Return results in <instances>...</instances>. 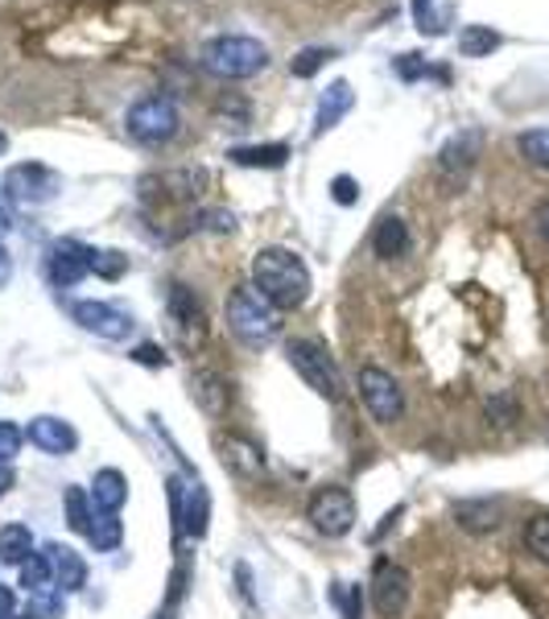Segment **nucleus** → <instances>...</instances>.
<instances>
[{
  "label": "nucleus",
  "mask_w": 549,
  "mask_h": 619,
  "mask_svg": "<svg viewBox=\"0 0 549 619\" xmlns=\"http://www.w3.org/2000/svg\"><path fill=\"white\" fill-rule=\"evenodd\" d=\"M13 463H0V495L9 492V488H13Z\"/></svg>",
  "instance_id": "c03bdc74"
},
{
  "label": "nucleus",
  "mask_w": 549,
  "mask_h": 619,
  "mask_svg": "<svg viewBox=\"0 0 549 619\" xmlns=\"http://www.w3.org/2000/svg\"><path fill=\"white\" fill-rule=\"evenodd\" d=\"M331 198H335L339 207H352L355 198H360V186H355L352 174H339L335 183H331Z\"/></svg>",
  "instance_id": "f704fd0d"
},
{
  "label": "nucleus",
  "mask_w": 549,
  "mask_h": 619,
  "mask_svg": "<svg viewBox=\"0 0 549 619\" xmlns=\"http://www.w3.org/2000/svg\"><path fill=\"white\" fill-rule=\"evenodd\" d=\"M215 451H219V463L239 479H261L265 475V451H261V442H253L248 434H219L215 438Z\"/></svg>",
  "instance_id": "4468645a"
},
{
  "label": "nucleus",
  "mask_w": 549,
  "mask_h": 619,
  "mask_svg": "<svg viewBox=\"0 0 549 619\" xmlns=\"http://www.w3.org/2000/svg\"><path fill=\"white\" fill-rule=\"evenodd\" d=\"M9 154V137H4V132H0V157Z\"/></svg>",
  "instance_id": "a18cd8bd"
},
{
  "label": "nucleus",
  "mask_w": 549,
  "mask_h": 619,
  "mask_svg": "<svg viewBox=\"0 0 549 619\" xmlns=\"http://www.w3.org/2000/svg\"><path fill=\"white\" fill-rule=\"evenodd\" d=\"M479 145H483V137H479L476 128H467V132L451 137V141L442 145V154H438V169H442L447 178H459V183H463L467 174H471V166H476Z\"/></svg>",
  "instance_id": "f3484780"
},
{
  "label": "nucleus",
  "mask_w": 549,
  "mask_h": 619,
  "mask_svg": "<svg viewBox=\"0 0 549 619\" xmlns=\"http://www.w3.org/2000/svg\"><path fill=\"white\" fill-rule=\"evenodd\" d=\"M533 224H537V232H541V239L549 244V198L541 203V207H537V219H533Z\"/></svg>",
  "instance_id": "37998d69"
},
{
  "label": "nucleus",
  "mask_w": 549,
  "mask_h": 619,
  "mask_svg": "<svg viewBox=\"0 0 549 619\" xmlns=\"http://www.w3.org/2000/svg\"><path fill=\"white\" fill-rule=\"evenodd\" d=\"M91 273L104 277V282H116V277H125L128 273V256L112 253V248H96V253H91Z\"/></svg>",
  "instance_id": "473e14b6"
},
{
  "label": "nucleus",
  "mask_w": 549,
  "mask_h": 619,
  "mask_svg": "<svg viewBox=\"0 0 549 619\" xmlns=\"http://www.w3.org/2000/svg\"><path fill=\"white\" fill-rule=\"evenodd\" d=\"M71 323L79 331L96 338H108V343H125L133 335V314L112 302H104V297H84V302H71Z\"/></svg>",
  "instance_id": "1a4fd4ad"
},
{
  "label": "nucleus",
  "mask_w": 549,
  "mask_h": 619,
  "mask_svg": "<svg viewBox=\"0 0 549 619\" xmlns=\"http://www.w3.org/2000/svg\"><path fill=\"white\" fill-rule=\"evenodd\" d=\"M355 495L347 488H339V483H326L318 492L311 495V504H306V521L314 524V533L323 537H347L355 529Z\"/></svg>",
  "instance_id": "6e6552de"
},
{
  "label": "nucleus",
  "mask_w": 549,
  "mask_h": 619,
  "mask_svg": "<svg viewBox=\"0 0 549 619\" xmlns=\"http://www.w3.org/2000/svg\"><path fill=\"white\" fill-rule=\"evenodd\" d=\"M62 508H67V524H71L75 533L87 537V529H91V517H96L91 492H87V488H67V492H62Z\"/></svg>",
  "instance_id": "bb28decb"
},
{
  "label": "nucleus",
  "mask_w": 549,
  "mask_h": 619,
  "mask_svg": "<svg viewBox=\"0 0 549 619\" xmlns=\"http://www.w3.org/2000/svg\"><path fill=\"white\" fill-rule=\"evenodd\" d=\"M26 442H29V446H38L42 454H55V459H62V454H71L75 446H79V434H75L71 422H62V417H50V413H42V417H33V422L26 425Z\"/></svg>",
  "instance_id": "2eb2a0df"
},
{
  "label": "nucleus",
  "mask_w": 549,
  "mask_h": 619,
  "mask_svg": "<svg viewBox=\"0 0 549 619\" xmlns=\"http://www.w3.org/2000/svg\"><path fill=\"white\" fill-rule=\"evenodd\" d=\"M87 541L96 546V553H112L120 541H125V524H120V512H99L91 517V529H87Z\"/></svg>",
  "instance_id": "393cba45"
},
{
  "label": "nucleus",
  "mask_w": 549,
  "mask_h": 619,
  "mask_svg": "<svg viewBox=\"0 0 549 619\" xmlns=\"http://www.w3.org/2000/svg\"><path fill=\"white\" fill-rule=\"evenodd\" d=\"M525 549L533 562L549 566V512H537L525 521Z\"/></svg>",
  "instance_id": "c85d7f7f"
},
{
  "label": "nucleus",
  "mask_w": 549,
  "mask_h": 619,
  "mask_svg": "<svg viewBox=\"0 0 549 619\" xmlns=\"http://www.w3.org/2000/svg\"><path fill=\"white\" fill-rule=\"evenodd\" d=\"M38 549H33V533H29V524H0V562L4 566H21L26 558H33Z\"/></svg>",
  "instance_id": "b1692460"
},
{
  "label": "nucleus",
  "mask_w": 549,
  "mask_h": 619,
  "mask_svg": "<svg viewBox=\"0 0 549 619\" xmlns=\"http://www.w3.org/2000/svg\"><path fill=\"white\" fill-rule=\"evenodd\" d=\"M166 318H169V331L174 338L183 343L186 352H198L203 343H207V314L198 306V297L186 289V285H169L166 289Z\"/></svg>",
  "instance_id": "9d476101"
},
{
  "label": "nucleus",
  "mask_w": 549,
  "mask_h": 619,
  "mask_svg": "<svg viewBox=\"0 0 549 619\" xmlns=\"http://www.w3.org/2000/svg\"><path fill=\"white\" fill-rule=\"evenodd\" d=\"M4 227H9V215H4V212H0V232H4Z\"/></svg>",
  "instance_id": "49530a36"
},
{
  "label": "nucleus",
  "mask_w": 549,
  "mask_h": 619,
  "mask_svg": "<svg viewBox=\"0 0 549 619\" xmlns=\"http://www.w3.org/2000/svg\"><path fill=\"white\" fill-rule=\"evenodd\" d=\"M198 227H207V232H232V227H236V215L232 212H203L198 215Z\"/></svg>",
  "instance_id": "4c0bfd02"
},
{
  "label": "nucleus",
  "mask_w": 549,
  "mask_h": 619,
  "mask_svg": "<svg viewBox=\"0 0 549 619\" xmlns=\"http://www.w3.org/2000/svg\"><path fill=\"white\" fill-rule=\"evenodd\" d=\"M91 504H96L99 512H120V508L128 504L125 471H116V466H104V471H96V479H91Z\"/></svg>",
  "instance_id": "412c9836"
},
{
  "label": "nucleus",
  "mask_w": 549,
  "mask_h": 619,
  "mask_svg": "<svg viewBox=\"0 0 549 619\" xmlns=\"http://www.w3.org/2000/svg\"><path fill=\"white\" fill-rule=\"evenodd\" d=\"M9 277H13V256H9V248L0 244V289L9 285Z\"/></svg>",
  "instance_id": "79ce46f5"
},
{
  "label": "nucleus",
  "mask_w": 549,
  "mask_h": 619,
  "mask_svg": "<svg viewBox=\"0 0 549 619\" xmlns=\"http://www.w3.org/2000/svg\"><path fill=\"white\" fill-rule=\"evenodd\" d=\"M46 558H50V574H55V587L62 595L84 591L87 587V562L84 553H75L71 546H46Z\"/></svg>",
  "instance_id": "a211bd4d"
},
{
  "label": "nucleus",
  "mask_w": 549,
  "mask_h": 619,
  "mask_svg": "<svg viewBox=\"0 0 549 619\" xmlns=\"http://www.w3.org/2000/svg\"><path fill=\"white\" fill-rule=\"evenodd\" d=\"M367 591H372V607H376V616L396 619V616H405L409 595H413V578H409L405 566L376 562V570H372V582H367Z\"/></svg>",
  "instance_id": "f8f14e48"
},
{
  "label": "nucleus",
  "mask_w": 549,
  "mask_h": 619,
  "mask_svg": "<svg viewBox=\"0 0 549 619\" xmlns=\"http://www.w3.org/2000/svg\"><path fill=\"white\" fill-rule=\"evenodd\" d=\"M227 161L244 169H282L290 161V145H236L227 149Z\"/></svg>",
  "instance_id": "5701e85b"
},
{
  "label": "nucleus",
  "mask_w": 549,
  "mask_h": 619,
  "mask_svg": "<svg viewBox=\"0 0 549 619\" xmlns=\"http://www.w3.org/2000/svg\"><path fill=\"white\" fill-rule=\"evenodd\" d=\"M183 128V112L169 96H145L137 99L125 116V132L145 149H157V145H169Z\"/></svg>",
  "instance_id": "20e7f679"
},
{
  "label": "nucleus",
  "mask_w": 549,
  "mask_h": 619,
  "mask_svg": "<svg viewBox=\"0 0 549 619\" xmlns=\"http://www.w3.org/2000/svg\"><path fill=\"white\" fill-rule=\"evenodd\" d=\"M0 195L9 198L13 207H21V212H38V207H46V203H55L62 195V174H55L42 161H21V166L4 174Z\"/></svg>",
  "instance_id": "39448f33"
},
{
  "label": "nucleus",
  "mask_w": 549,
  "mask_h": 619,
  "mask_svg": "<svg viewBox=\"0 0 549 619\" xmlns=\"http://www.w3.org/2000/svg\"><path fill=\"white\" fill-rule=\"evenodd\" d=\"M331 58H335V55H331V50H323V46H306V50H302V55L290 62V75H294V79H314V75L323 71Z\"/></svg>",
  "instance_id": "2f4dec72"
},
{
  "label": "nucleus",
  "mask_w": 549,
  "mask_h": 619,
  "mask_svg": "<svg viewBox=\"0 0 549 619\" xmlns=\"http://www.w3.org/2000/svg\"><path fill=\"white\" fill-rule=\"evenodd\" d=\"M190 401H195L207 417H224L227 405H232V384H227L215 367H198V372H190Z\"/></svg>",
  "instance_id": "dca6fc26"
},
{
  "label": "nucleus",
  "mask_w": 549,
  "mask_h": 619,
  "mask_svg": "<svg viewBox=\"0 0 549 619\" xmlns=\"http://www.w3.org/2000/svg\"><path fill=\"white\" fill-rule=\"evenodd\" d=\"M355 389H360V401H364V409L372 413V422L376 425H396L405 417V393H401V384L393 381V372H384V367H376V364L360 367Z\"/></svg>",
  "instance_id": "0eeeda50"
},
{
  "label": "nucleus",
  "mask_w": 549,
  "mask_h": 619,
  "mask_svg": "<svg viewBox=\"0 0 549 619\" xmlns=\"http://www.w3.org/2000/svg\"><path fill=\"white\" fill-rule=\"evenodd\" d=\"M253 285L277 310H297L311 297V268L294 248H261L253 256Z\"/></svg>",
  "instance_id": "f257e3e1"
},
{
  "label": "nucleus",
  "mask_w": 549,
  "mask_h": 619,
  "mask_svg": "<svg viewBox=\"0 0 549 619\" xmlns=\"http://www.w3.org/2000/svg\"><path fill=\"white\" fill-rule=\"evenodd\" d=\"M454 521H459V529H467V533H496L500 529V504L496 500H463V504L454 508Z\"/></svg>",
  "instance_id": "4be33fe9"
},
{
  "label": "nucleus",
  "mask_w": 549,
  "mask_h": 619,
  "mask_svg": "<svg viewBox=\"0 0 549 619\" xmlns=\"http://www.w3.org/2000/svg\"><path fill=\"white\" fill-rule=\"evenodd\" d=\"M335 599L343 607V619H360V587H335Z\"/></svg>",
  "instance_id": "c9c22d12"
},
{
  "label": "nucleus",
  "mask_w": 549,
  "mask_h": 619,
  "mask_svg": "<svg viewBox=\"0 0 549 619\" xmlns=\"http://www.w3.org/2000/svg\"><path fill=\"white\" fill-rule=\"evenodd\" d=\"M169 508H174V521L186 537H207L212 524V495L203 483H183V479H169Z\"/></svg>",
  "instance_id": "9b49d317"
},
{
  "label": "nucleus",
  "mask_w": 549,
  "mask_h": 619,
  "mask_svg": "<svg viewBox=\"0 0 549 619\" xmlns=\"http://www.w3.org/2000/svg\"><path fill=\"white\" fill-rule=\"evenodd\" d=\"M224 318H227V331H232L244 347H268L273 338L282 335V310L273 306L253 282L236 285V289L227 294Z\"/></svg>",
  "instance_id": "f03ea898"
},
{
  "label": "nucleus",
  "mask_w": 549,
  "mask_h": 619,
  "mask_svg": "<svg viewBox=\"0 0 549 619\" xmlns=\"http://www.w3.org/2000/svg\"><path fill=\"white\" fill-rule=\"evenodd\" d=\"M500 33H496L492 26H463V33H459V55L463 58H488L492 50H500Z\"/></svg>",
  "instance_id": "a878e982"
},
{
  "label": "nucleus",
  "mask_w": 549,
  "mask_h": 619,
  "mask_svg": "<svg viewBox=\"0 0 549 619\" xmlns=\"http://www.w3.org/2000/svg\"><path fill=\"white\" fill-rule=\"evenodd\" d=\"M409 248H413V236H409V224L401 215H381L376 219V232H372V253L381 261H405Z\"/></svg>",
  "instance_id": "6ab92c4d"
},
{
  "label": "nucleus",
  "mask_w": 549,
  "mask_h": 619,
  "mask_svg": "<svg viewBox=\"0 0 549 619\" xmlns=\"http://www.w3.org/2000/svg\"><path fill=\"white\" fill-rule=\"evenodd\" d=\"M17 570H21V587H26V595H38V591H46V587H55V574H50V558H46V553L26 558Z\"/></svg>",
  "instance_id": "c756f323"
},
{
  "label": "nucleus",
  "mask_w": 549,
  "mask_h": 619,
  "mask_svg": "<svg viewBox=\"0 0 549 619\" xmlns=\"http://www.w3.org/2000/svg\"><path fill=\"white\" fill-rule=\"evenodd\" d=\"M17 616V595L9 591V587H0V619Z\"/></svg>",
  "instance_id": "a19ab883"
},
{
  "label": "nucleus",
  "mask_w": 549,
  "mask_h": 619,
  "mask_svg": "<svg viewBox=\"0 0 549 619\" xmlns=\"http://www.w3.org/2000/svg\"><path fill=\"white\" fill-rule=\"evenodd\" d=\"M517 149H521V157L529 166L549 169V128H529V132H521V137H517Z\"/></svg>",
  "instance_id": "7c9ffc66"
},
{
  "label": "nucleus",
  "mask_w": 549,
  "mask_h": 619,
  "mask_svg": "<svg viewBox=\"0 0 549 619\" xmlns=\"http://www.w3.org/2000/svg\"><path fill=\"white\" fill-rule=\"evenodd\" d=\"M203 71L224 79V83H239V79H253L268 67V46L248 38V33H219L203 46Z\"/></svg>",
  "instance_id": "7ed1b4c3"
},
{
  "label": "nucleus",
  "mask_w": 549,
  "mask_h": 619,
  "mask_svg": "<svg viewBox=\"0 0 549 619\" xmlns=\"http://www.w3.org/2000/svg\"><path fill=\"white\" fill-rule=\"evenodd\" d=\"M21 446H26V425L0 422V463H13Z\"/></svg>",
  "instance_id": "72a5a7b5"
},
{
  "label": "nucleus",
  "mask_w": 549,
  "mask_h": 619,
  "mask_svg": "<svg viewBox=\"0 0 549 619\" xmlns=\"http://www.w3.org/2000/svg\"><path fill=\"white\" fill-rule=\"evenodd\" d=\"M352 104H355L352 83H347V79H335V83L323 91V99H318V112H314V137L331 132V128H335L343 116L352 112Z\"/></svg>",
  "instance_id": "aec40b11"
},
{
  "label": "nucleus",
  "mask_w": 549,
  "mask_h": 619,
  "mask_svg": "<svg viewBox=\"0 0 549 619\" xmlns=\"http://www.w3.org/2000/svg\"><path fill=\"white\" fill-rule=\"evenodd\" d=\"M434 0H413V17H418V29L422 33H442V26H438V17L434 9H430Z\"/></svg>",
  "instance_id": "e433bc0d"
},
{
  "label": "nucleus",
  "mask_w": 549,
  "mask_h": 619,
  "mask_svg": "<svg viewBox=\"0 0 549 619\" xmlns=\"http://www.w3.org/2000/svg\"><path fill=\"white\" fill-rule=\"evenodd\" d=\"M133 360H137V364H145V367H166V355L157 352L154 343H141V347L133 352Z\"/></svg>",
  "instance_id": "ea45409f"
},
{
  "label": "nucleus",
  "mask_w": 549,
  "mask_h": 619,
  "mask_svg": "<svg viewBox=\"0 0 549 619\" xmlns=\"http://www.w3.org/2000/svg\"><path fill=\"white\" fill-rule=\"evenodd\" d=\"M26 619H67V595L58 587H46V591L29 595Z\"/></svg>",
  "instance_id": "cd10ccee"
},
{
  "label": "nucleus",
  "mask_w": 549,
  "mask_h": 619,
  "mask_svg": "<svg viewBox=\"0 0 549 619\" xmlns=\"http://www.w3.org/2000/svg\"><path fill=\"white\" fill-rule=\"evenodd\" d=\"M91 253H96V248H87V244H79V239H62V244H55L50 256H46L50 282H55L58 289H75L79 282H87V277H91Z\"/></svg>",
  "instance_id": "ddd939ff"
},
{
  "label": "nucleus",
  "mask_w": 549,
  "mask_h": 619,
  "mask_svg": "<svg viewBox=\"0 0 549 619\" xmlns=\"http://www.w3.org/2000/svg\"><path fill=\"white\" fill-rule=\"evenodd\" d=\"M396 75H401V79H422V75H430V67H425L418 55H401L396 58Z\"/></svg>",
  "instance_id": "58836bf2"
},
{
  "label": "nucleus",
  "mask_w": 549,
  "mask_h": 619,
  "mask_svg": "<svg viewBox=\"0 0 549 619\" xmlns=\"http://www.w3.org/2000/svg\"><path fill=\"white\" fill-rule=\"evenodd\" d=\"M9 619H21V616H9Z\"/></svg>",
  "instance_id": "de8ad7c7"
},
{
  "label": "nucleus",
  "mask_w": 549,
  "mask_h": 619,
  "mask_svg": "<svg viewBox=\"0 0 549 619\" xmlns=\"http://www.w3.org/2000/svg\"><path fill=\"white\" fill-rule=\"evenodd\" d=\"M285 355H290V364H294V372L306 381V389H314L318 396H326V401H343V376H339L335 367V355L326 352L318 338H294L290 347H285Z\"/></svg>",
  "instance_id": "423d86ee"
}]
</instances>
